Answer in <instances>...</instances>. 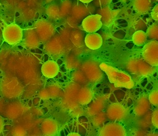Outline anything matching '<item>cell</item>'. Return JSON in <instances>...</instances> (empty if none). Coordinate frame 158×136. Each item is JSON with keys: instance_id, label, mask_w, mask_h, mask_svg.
<instances>
[{"instance_id": "cell-18", "label": "cell", "mask_w": 158, "mask_h": 136, "mask_svg": "<svg viewBox=\"0 0 158 136\" xmlns=\"http://www.w3.org/2000/svg\"><path fill=\"white\" fill-rule=\"evenodd\" d=\"M62 93V88L57 84H51L42 89L39 95L43 100H49L59 97Z\"/></svg>"}, {"instance_id": "cell-33", "label": "cell", "mask_w": 158, "mask_h": 136, "mask_svg": "<svg viewBox=\"0 0 158 136\" xmlns=\"http://www.w3.org/2000/svg\"><path fill=\"white\" fill-rule=\"evenodd\" d=\"M151 15L154 20L158 22V3L152 9Z\"/></svg>"}, {"instance_id": "cell-8", "label": "cell", "mask_w": 158, "mask_h": 136, "mask_svg": "<svg viewBox=\"0 0 158 136\" xmlns=\"http://www.w3.org/2000/svg\"><path fill=\"white\" fill-rule=\"evenodd\" d=\"M105 113L109 120L117 122L125 120L128 115V109L117 102L108 105Z\"/></svg>"}, {"instance_id": "cell-10", "label": "cell", "mask_w": 158, "mask_h": 136, "mask_svg": "<svg viewBox=\"0 0 158 136\" xmlns=\"http://www.w3.org/2000/svg\"><path fill=\"white\" fill-rule=\"evenodd\" d=\"M98 135L100 136H125L127 135V132L122 124L112 121L99 127Z\"/></svg>"}, {"instance_id": "cell-36", "label": "cell", "mask_w": 158, "mask_h": 136, "mask_svg": "<svg viewBox=\"0 0 158 136\" xmlns=\"http://www.w3.org/2000/svg\"><path fill=\"white\" fill-rule=\"evenodd\" d=\"M79 1H80L81 2H83V3H89L94 0H79Z\"/></svg>"}, {"instance_id": "cell-27", "label": "cell", "mask_w": 158, "mask_h": 136, "mask_svg": "<svg viewBox=\"0 0 158 136\" xmlns=\"http://www.w3.org/2000/svg\"><path fill=\"white\" fill-rule=\"evenodd\" d=\"M139 119L137 121L136 124L138 127L141 128H146L147 127H149L151 123V114L148 116V113H146L144 115L138 117Z\"/></svg>"}, {"instance_id": "cell-37", "label": "cell", "mask_w": 158, "mask_h": 136, "mask_svg": "<svg viewBox=\"0 0 158 136\" xmlns=\"http://www.w3.org/2000/svg\"><path fill=\"white\" fill-rule=\"evenodd\" d=\"M120 1L122 2H127L128 0H120Z\"/></svg>"}, {"instance_id": "cell-28", "label": "cell", "mask_w": 158, "mask_h": 136, "mask_svg": "<svg viewBox=\"0 0 158 136\" xmlns=\"http://www.w3.org/2000/svg\"><path fill=\"white\" fill-rule=\"evenodd\" d=\"M46 12L48 15V17H50L51 19L57 18L59 16V11L57 5H50L48 7Z\"/></svg>"}, {"instance_id": "cell-32", "label": "cell", "mask_w": 158, "mask_h": 136, "mask_svg": "<svg viewBox=\"0 0 158 136\" xmlns=\"http://www.w3.org/2000/svg\"><path fill=\"white\" fill-rule=\"evenodd\" d=\"M112 0H94V4L96 6L99 7H103L108 6L110 2Z\"/></svg>"}, {"instance_id": "cell-4", "label": "cell", "mask_w": 158, "mask_h": 136, "mask_svg": "<svg viewBox=\"0 0 158 136\" xmlns=\"http://www.w3.org/2000/svg\"><path fill=\"white\" fill-rule=\"evenodd\" d=\"M99 65L100 63L94 59L87 60L81 64V70L89 82L95 84L99 82L102 79L103 71Z\"/></svg>"}, {"instance_id": "cell-19", "label": "cell", "mask_w": 158, "mask_h": 136, "mask_svg": "<svg viewBox=\"0 0 158 136\" xmlns=\"http://www.w3.org/2000/svg\"><path fill=\"white\" fill-rule=\"evenodd\" d=\"M93 98L94 92L90 87L84 86L80 88L77 96V100L79 104L87 105L91 102Z\"/></svg>"}, {"instance_id": "cell-14", "label": "cell", "mask_w": 158, "mask_h": 136, "mask_svg": "<svg viewBox=\"0 0 158 136\" xmlns=\"http://www.w3.org/2000/svg\"><path fill=\"white\" fill-rule=\"evenodd\" d=\"M150 105L151 103L148 95L143 94L136 100L133 106V113L137 117L142 116L149 111Z\"/></svg>"}, {"instance_id": "cell-16", "label": "cell", "mask_w": 158, "mask_h": 136, "mask_svg": "<svg viewBox=\"0 0 158 136\" xmlns=\"http://www.w3.org/2000/svg\"><path fill=\"white\" fill-rule=\"evenodd\" d=\"M40 42V39L33 28L23 30V39L22 40L23 46L27 48H35L38 47Z\"/></svg>"}, {"instance_id": "cell-29", "label": "cell", "mask_w": 158, "mask_h": 136, "mask_svg": "<svg viewBox=\"0 0 158 136\" xmlns=\"http://www.w3.org/2000/svg\"><path fill=\"white\" fill-rule=\"evenodd\" d=\"M26 129L20 125H17L14 126L10 130V134L12 135H18V136H23L27 135Z\"/></svg>"}, {"instance_id": "cell-34", "label": "cell", "mask_w": 158, "mask_h": 136, "mask_svg": "<svg viewBox=\"0 0 158 136\" xmlns=\"http://www.w3.org/2000/svg\"><path fill=\"white\" fill-rule=\"evenodd\" d=\"M4 129V121L2 117L0 115V134L2 132Z\"/></svg>"}, {"instance_id": "cell-5", "label": "cell", "mask_w": 158, "mask_h": 136, "mask_svg": "<svg viewBox=\"0 0 158 136\" xmlns=\"http://www.w3.org/2000/svg\"><path fill=\"white\" fill-rule=\"evenodd\" d=\"M27 110V106L22 102L11 100L2 103V107L0 109V113L7 118L15 119L21 116Z\"/></svg>"}, {"instance_id": "cell-38", "label": "cell", "mask_w": 158, "mask_h": 136, "mask_svg": "<svg viewBox=\"0 0 158 136\" xmlns=\"http://www.w3.org/2000/svg\"><path fill=\"white\" fill-rule=\"evenodd\" d=\"M154 2H158V0H152Z\"/></svg>"}, {"instance_id": "cell-30", "label": "cell", "mask_w": 158, "mask_h": 136, "mask_svg": "<svg viewBox=\"0 0 158 136\" xmlns=\"http://www.w3.org/2000/svg\"><path fill=\"white\" fill-rule=\"evenodd\" d=\"M148 98L151 105L158 106V89L152 90L149 94Z\"/></svg>"}, {"instance_id": "cell-13", "label": "cell", "mask_w": 158, "mask_h": 136, "mask_svg": "<svg viewBox=\"0 0 158 136\" xmlns=\"http://www.w3.org/2000/svg\"><path fill=\"white\" fill-rule=\"evenodd\" d=\"M45 50L48 54L53 56H60L65 52L64 46L62 41L59 38H54V36L46 42Z\"/></svg>"}, {"instance_id": "cell-6", "label": "cell", "mask_w": 158, "mask_h": 136, "mask_svg": "<svg viewBox=\"0 0 158 136\" xmlns=\"http://www.w3.org/2000/svg\"><path fill=\"white\" fill-rule=\"evenodd\" d=\"M33 30L38 35L41 42L46 43L54 36L56 30L54 25L49 21L41 18L35 22Z\"/></svg>"}, {"instance_id": "cell-3", "label": "cell", "mask_w": 158, "mask_h": 136, "mask_svg": "<svg viewBox=\"0 0 158 136\" xmlns=\"http://www.w3.org/2000/svg\"><path fill=\"white\" fill-rule=\"evenodd\" d=\"M156 67L149 64L143 58H131L126 63V68L130 73L142 76L152 74L156 70Z\"/></svg>"}, {"instance_id": "cell-21", "label": "cell", "mask_w": 158, "mask_h": 136, "mask_svg": "<svg viewBox=\"0 0 158 136\" xmlns=\"http://www.w3.org/2000/svg\"><path fill=\"white\" fill-rule=\"evenodd\" d=\"M59 67L58 64L53 60L45 62L41 66L42 74L48 78H54L58 74Z\"/></svg>"}, {"instance_id": "cell-12", "label": "cell", "mask_w": 158, "mask_h": 136, "mask_svg": "<svg viewBox=\"0 0 158 136\" xmlns=\"http://www.w3.org/2000/svg\"><path fill=\"white\" fill-rule=\"evenodd\" d=\"M101 15L96 14L87 16L85 17L81 23V26L86 32L94 33L98 31L102 26Z\"/></svg>"}, {"instance_id": "cell-24", "label": "cell", "mask_w": 158, "mask_h": 136, "mask_svg": "<svg viewBox=\"0 0 158 136\" xmlns=\"http://www.w3.org/2000/svg\"><path fill=\"white\" fill-rule=\"evenodd\" d=\"M91 116V123L95 127H101L104 124L105 122L107 119L106 113L102 111Z\"/></svg>"}, {"instance_id": "cell-7", "label": "cell", "mask_w": 158, "mask_h": 136, "mask_svg": "<svg viewBox=\"0 0 158 136\" xmlns=\"http://www.w3.org/2000/svg\"><path fill=\"white\" fill-rule=\"evenodd\" d=\"M23 30L17 24L11 23L7 25L2 30L4 40L10 45H16L23 39Z\"/></svg>"}, {"instance_id": "cell-17", "label": "cell", "mask_w": 158, "mask_h": 136, "mask_svg": "<svg viewBox=\"0 0 158 136\" xmlns=\"http://www.w3.org/2000/svg\"><path fill=\"white\" fill-rule=\"evenodd\" d=\"M59 129V122L53 119H46L41 124V130L43 134L46 136L56 135Z\"/></svg>"}, {"instance_id": "cell-25", "label": "cell", "mask_w": 158, "mask_h": 136, "mask_svg": "<svg viewBox=\"0 0 158 136\" xmlns=\"http://www.w3.org/2000/svg\"><path fill=\"white\" fill-rule=\"evenodd\" d=\"M72 78L75 82L79 84L80 86H86L89 82L86 76L81 70L74 71L72 74Z\"/></svg>"}, {"instance_id": "cell-26", "label": "cell", "mask_w": 158, "mask_h": 136, "mask_svg": "<svg viewBox=\"0 0 158 136\" xmlns=\"http://www.w3.org/2000/svg\"><path fill=\"white\" fill-rule=\"evenodd\" d=\"M146 33L149 39L158 41V23H154L150 25Z\"/></svg>"}, {"instance_id": "cell-23", "label": "cell", "mask_w": 158, "mask_h": 136, "mask_svg": "<svg viewBox=\"0 0 158 136\" xmlns=\"http://www.w3.org/2000/svg\"><path fill=\"white\" fill-rule=\"evenodd\" d=\"M146 33L143 30H138L132 36L133 42L138 46H143L147 41Z\"/></svg>"}, {"instance_id": "cell-9", "label": "cell", "mask_w": 158, "mask_h": 136, "mask_svg": "<svg viewBox=\"0 0 158 136\" xmlns=\"http://www.w3.org/2000/svg\"><path fill=\"white\" fill-rule=\"evenodd\" d=\"M143 59L153 66H158V41L151 40L146 43L142 50Z\"/></svg>"}, {"instance_id": "cell-11", "label": "cell", "mask_w": 158, "mask_h": 136, "mask_svg": "<svg viewBox=\"0 0 158 136\" xmlns=\"http://www.w3.org/2000/svg\"><path fill=\"white\" fill-rule=\"evenodd\" d=\"M109 97L108 94H102L93 98L87 108V114L91 116L102 111L106 106Z\"/></svg>"}, {"instance_id": "cell-20", "label": "cell", "mask_w": 158, "mask_h": 136, "mask_svg": "<svg viewBox=\"0 0 158 136\" xmlns=\"http://www.w3.org/2000/svg\"><path fill=\"white\" fill-rule=\"evenodd\" d=\"M85 43L86 47L91 50L99 49L102 44V38L100 34L94 33H89L85 38Z\"/></svg>"}, {"instance_id": "cell-35", "label": "cell", "mask_w": 158, "mask_h": 136, "mask_svg": "<svg viewBox=\"0 0 158 136\" xmlns=\"http://www.w3.org/2000/svg\"><path fill=\"white\" fill-rule=\"evenodd\" d=\"M68 136H80V135L77 132H70L69 134H67Z\"/></svg>"}, {"instance_id": "cell-2", "label": "cell", "mask_w": 158, "mask_h": 136, "mask_svg": "<svg viewBox=\"0 0 158 136\" xmlns=\"http://www.w3.org/2000/svg\"><path fill=\"white\" fill-rule=\"evenodd\" d=\"M0 90L6 98L15 100L22 93L23 86L17 78L7 76L1 81Z\"/></svg>"}, {"instance_id": "cell-22", "label": "cell", "mask_w": 158, "mask_h": 136, "mask_svg": "<svg viewBox=\"0 0 158 136\" xmlns=\"http://www.w3.org/2000/svg\"><path fill=\"white\" fill-rule=\"evenodd\" d=\"M152 0H132L131 6L135 11L139 15L145 14L151 10Z\"/></svg>"}, {"instance_id": "cell-1", "label": "cell", "mask_w": 158, "mask_h": 136, "mask_svg": "<svg viewBox=\"0 0 158 136\" xmlns=\"http://www.w3.org/2000/svg\"><path fill=\"white\" fill-rule=\"evenodd\" d=\"M99 66L115 87L131 89L135 86L133 79L128 73L106 63H101Z\"/></svg>"}, {"instance_id": "cell-31", "label": "cell", "mask_w": 158, "mask_h": 136, "mask_svg": "<svg viewBox=\"0 0 158 136\" xmlns=\"http://www.w3.org/2000/svg\"><path fill=\"white\" fill-rule=\"evenodd\" d=\"M151 123L154 127L158 129V109L151 113Z\"/></svg>"}, {"instance_id": "cell-15", "label": "cell", "mask_w": 158, "mask_h": 136, "mask_svg": "<svg viewBox=\"0 0 158 136\" xmlns=\"http://www.w3.org/2000/svg\"><path fill=\"white\" fill-rule=\"evenodd\" d=\"M120 10H112L109 6L101 7L98 9V14L101 15V22L102 25L109 26L114 22Z\"/></svg>"}]
</instances>
